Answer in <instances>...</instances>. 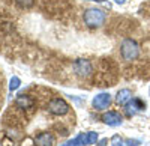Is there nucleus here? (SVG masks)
Segmentation results:
<instances>
[{"mask_svg":"<svg viewBox=\"0 0 150 146\" xmlns=\"http://www.w3.org/2000/svg\"><path fill=\"white\" fill-rule=\"evenodd\" d=\"M120 53H122L123 60L132 62V60H135L137 57L140 56V47L134 39L126 38V39H123V42L120 45Z\"/></svg>","mask_w":150,"mask_h":146,"instance_id":"nucleus-1","label":"nucleus"},{"mask_svg":"<svg viewBox=\"0 0 150 146\" xmlns=\"http://www.w3.org/2000/svg\"><path fill=\"white\" fill-rule=\"evenodd\" d=\"M84 23L89 27H101L105 23V12L96 8H90L84 11Z\"/></svg>","mask_w":150,"mask_h":146,"instance_id":"nucleus-2","label":"nucleus"},{"mask_svg":"<svg viewBox=\"0 0 150 146\" xmlns=\"http://www.w3.org/2000/svg\"><path fill=\"white\" fill-rule=\"evenodd\" d=\"M72 68H74L75 74H77L78 77H89L92 74V63L89 62V60H86V59L75 60Z\"/></svg>","mask_w":150,"mask_h":146,"instance_id":"nucleus-3","label":"nucleus"},{"mask_svg":"<svg viewBox=\"0 0 150 146\" xmlns=\"http://www.w3.org/2000/svg\"><path fill=\"white\" fill-rule=\"evenodd\" d=\"M50 108V112H51L53 115H57V116H63L69 112V105L65 100H62V98H54L51 103H50L48 105Z\"/></svg>","mask_w":150,"mask_h":146,"instance_id":"nucleus-4","label":"nucleus"},{"mask_svg":"<svg viewBox=\"0 0 150 146\" xmlns=\"http://www.w3.org/2000/svg\"><path fill=\"white\" fill-rule=\"evenodd\" d=\"M111 104V96L110 93H99L93 98V107L96 110H105Z\"/></svg>","mask_w":150,"mask_h":146,"instance_id":"nucleus-5","label":"nucleus"},{"mask_svg":"<svg viewBox=\"0 0 150 146\" xmlns=\"http://www.w3.org/2000/svg\"><path fill=\"white\" fill-rule=\"evenodd\" d=\"M36 146H54L56 145V137L51 132H42L35 139Z\"/></svg>","mask_w":150,"mask_h":146,"instance_id":"nucleus-6","label":"nucleus"},{"mask_svg":"<svg viewBox=\"0 0 150 146\" xmlns=\"http://www.w3.org/2000/svg\"><path fill=\"white\" fill-rule=\"evenodd\" d=\"M102 120L110 127H117L122 124V116L117 112H108L102 116Z\"/></svg>","mask_w":150,"mask_h":146,"instance_id":"nucleus-7","label":"nucleus"},{"mask_svg":"<svg viewBox=\"0 0 150 146\" xmlns=\"http://www.w3.org/2000/svg\"><path fill=\"white\" fill-rule=\"evenodd\" d=\"M131 100H132V92H131L129 89H122V90L117 92V96H116L117 104L126 105L128 103H131Z\"/></svg>","mask_w":150,"mask_h":146,"instance_id":"nucleus-8","label":"nucleus"},{"mask_svg":"<svg viewBox=\"0 0 150 146\" xmlns=\"http://www.w3.org/2000/svg\"><path fill=\"white\" fill-rule=\"evenodd\" d=\"M15 104L20 108H30L33 105V100L29 98L27 95H18L17 100H15Z\"/></svg>","mask_w":150,"mask_h":146,"instance_id":"nucleus-9","label":"nucleus"},{"mask_svg":"<svg viewBox=\"0 0 150 146\" xmlns=\"http://www.w3.org/2000/svg\"><path fill=\"white\" fill-rule=\"evenodd\" d=\"M84 145H89V142H87V132L84 134H78L77 137H75L74 140H69L68 143L62 145V146H84Z\"/></svg>","mask_w":150,"mask_h":146,"instance_id":"nucleus-10","label":"nucleus"},{"mask_svg":"<svg viewBox=\"0 0 150 146\" xmlns=\"http://www.w3.org/2000/svg\"><path fill=\"white\" fill-rule=\"evenodd\" d=\"M15 2L24 9H29V8H32L35 5V0H15Z\"/></svg>","mask_w":150,"mask_h":146,"instance_id":"nucleus-11","label":"nucleus"},{"mask_svg":"<svg viewBox=\"0 0 150 146\" xmlns=\"http://www.w3.org/2000/svg\"><path fill=\"white\" fill-rule=\"evenodd\" d=\"M20 84H21V81H20L18 77H12L11 78V84H9V89L11 90H17L20 88Z\"/></svg>","mask_w":150,"mask_h":146,"instance_id":"nucleus-12","label":"nucleus"},{"mask_svg":"<svg viewBox=\"0 0 150 146\" xmlns=\"http://www.w3.org/2000/svg\"><path fill=\"white\" fill-rule=\"evenodd\" d=\"M96 140H98V132H93V131L87 132V142H89V145L96 143Z\"/></svg>","mask_w":150,"mask_h":146,"instance_id":"nucleus-13","label":"nucleus"},{"mask_svg":"<svg viewBox=\"0 0 150 146\" xmlns=\"http://www.w3.org/2000/svg\"><path fill=\"white\" fill-rule=\"evenodd\" d=\"M111 143H112V146H125V145H122V140L119 139V136H114V137H112Z\"/></svg>","mask_w":150,"mask_h":146,"instance_id":"nucleus-14","label":"nucleus"},{"mask_svg":"<svg viewBox=\"0 0 150 146\" xmlns=\"http://www.w3.org/2000/svg\"><path fill=\"white\" fill-rule=\"evenodd\" d=\"M107 143H108V140H107V139H104V140L99 142V145H98V146H107Z\"/></svg>","mask_w":150,"mask_h":146,"instance_id":"nucleus-15","label":"nucleus"},{"mask_svg":"<svg viewBox=\"0 0 150 146\" xmlns=\"http://www.w3.org/2000/svg\"><path fill=\"white\" fill-rule=\"evenodd\" d=\"M114 2H116V3H119V5H123L125 2H126V0H114Z\"/></svg>","mask_w":150,"mask_h":146,"instance_id":"nucleus-16","label":"nucleus"},{"mask_svg":"<svg viewBox=\"0 0 150 146\" xmlns=\"http://www.w3.org/2000/svg\"><path fill=\"white\" fill-rule=\"evenodd\" d=\"M89 2H99L101 3V2H105V0H89Z\"/></svg>","mask_w":150,"mask_h":146,"instance_id":"nucleus-17","label":"nucleus"}]
</instances>
